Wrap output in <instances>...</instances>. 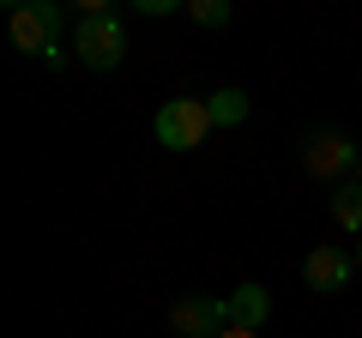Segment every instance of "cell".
I'll use <instances>...</instances> for the list:
<instances>
[{
    "label": "cell",
    "instance_id": "6da1fadb",
    "mask_svg": "<svg viewBox=\"0 0 362 338\" xmlns=\"http://www.w3.org/2000/svg\"><path fill=\"white\" fill-rule=\"evenodd\" d=\"M6 37L18 54H42V61H61V6L54 0H18L6 13Z\"/></svg>",
    "mask_w": 362,
    "mask_h": 338
},
{
    "label": "cell",
    "instance_id": "7a4b0ae2",
    "mask_svg": "<svg viewBox=\"0 0 362 338\" xmlns=\"http://www.w3.org/2000/svg\"><path fill=\"white\" fill-rule=\"evenodd\" d=\"M121 54H127V25H121V13L78 18V30H73V61L85 66V73H115Z\"/></svg>",
    "mask_w": 362,
    "mask_h": 338
},
{
    "label": "cell",
    "instance_id": "3957f363",
    "mask_svg": "<svg viewBox=\"0 0 362 338\" xmlns=\"http://www.w3.org/2000/svg\"><path fill=\"white\" fill-rule=\"evenodd\" d=\"M151 133H157L163 151H199V145L211 139V109L199 103V97H169L151 115Z\"/></svg>",
    "mask_w": 362,
    "mask_h": 338
},
{
    "label": "cell",
    "instance_id": "277c9868",
    "mask_svg": "<svg viewBox=\"0 0 362 338\" xmlns=\"http://www.w3.org/2000/svg\"><path fill=\"white\" fill-rule=\"evenodd\" d=\"M362 151L344 139V133H314L308 145H302V169H308L314 182H338L344 169H356Z\"/></svg>",
    "mask_w": 362,
    "mask_h": 338
},
{
    "label": "cell",
    "instance_id": "5b68a950",
    "mask_svg": "<svg viewBox=\"0 0 362 338\" xmlns=\"http://www.w3.org/2000/svg\"><path fill=\"white\" fill-rule=\"evenodd\" d=\"M169 326H175L181 338H223L230 332V302L218 296H187L169 308Z\"/></svg>",
    "mask_w": 362,
    "mask_h": 338
},
{
    "label": "cell",
    "instance_id": "8992f818",
    "mask_svg": "<svg viewBox=\"0 0 362 338\" xmlns=\"http://www.w3.org/2000/svg\"><path fill=\"white\" fill-rule=\"evenodd\" d=\"M350 272H356V260H350L344 247H314L308 260H302V278H308V290H320V296L344 290V284H350Z\"/></svg>",
    "mask_w": 362,
    "mask_h": 338
},
{
    "label": "cell",
    "instance_id": "52a82bcc",
    "mask_svg": "<svg viewBox=\"0 0 362 338\" xmlns=\"http://www.w3.org/2000/svg\"><path fill=\"white\" fill-rule=\"evenodd\" d=\"M266 314H272L266 284H235V290H230V326H242V332H259V326H266Z\"/></svg>",
    "mask_w": 362,
    "mask_h": 338
},
{
    "label": "cell",
    "instance_id": "ba28073f",
    "mask_svg": "<svg viewBox=\"0 0 362 338\" xmlns=\"http://www.w3.org/2000/svg\"><path fill=\"white\" fill-rule=\"evenodd\" d=\"M326 206H332V223L350 235H362V182H338L332 194H326Z\"/></svg>",
    "mask_w": 362,
    "mask_h": 338
},
{
    "label": "cell",
    "instance_id": "9c48e42d",
    "mask_svg": "<svg viewBox=\"0 0 362 338\" xmlns=\"http://www.w3.org/2000/svg\"><path fill=\"white\" fill-rule=\"evenodd\" d=\"M211 127H242V121H247V91H235V85H230V91H211Z\"/></svg>",
    "mask_w": 362,
    "mask_h": 338
},
{
    "label": "cell",
    "instance_id": "30bf717a",
    "mask_svg": "<svg viewBox=\"0 0 362 338\" xmlns=\"http://www.w3.org/2000/svg\"><path fill=\"white\" fill-rule=\"evenodd\" d=\"M187 18L206 25V30H218V25H230V0H187Z\"/></svg>",
    "mask_w": 362,
    "mask_h": 338
},
{
    "label": "cell",
    "instance_id": "8fae6325",
    "mask_svg": "<svg viewBox=\"0 0 362 338\" xmlns=\"http://www.w3.org/2000/svg\"><path fill=\"white\" fill-rule=\"evenodd\" d=\"M223 338H259V332H242V326H230V332H223Z\"/></svg>",
    "mask_w": 362,
    "mask_h": 338
},
{
    "label": "cell",
    "instance_id": "7c38bea8",
    "mask_svg": "<svg viewBox=\"0 0 362 338\" xmlns=\"http://www.w3.org/2000/svg\"><path fill=\"white\" fill-rule=\"evenodd\" d=\"M356 182H362V163H356Z\"/></svg>",
    "mask_w": 362,
    "mask_h": 338
},
{
    "label": "cell",
    "instance_id": "4fadbf2b",
    "mask_svg": "<svg viewBox=\"0 0 362 338\" xmlns=\"http://www.w3.org/2000/svg\"><path fill=\"white\" fill-rule=\"evenodd\" d=\"M356 266H362V247H356Z\"/></svg>",
    "mask_w": 362,
    "mask_h": 338
}]
</instances>
